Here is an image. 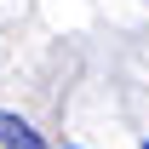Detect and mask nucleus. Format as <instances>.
Listing matches in <instances>:
<instances>
[{
	"label": "nucleus",
	"instance_id": "obj_1",
	"mask_svg": "<svg viewBox=\"0 0 149 149\" xmlns=\"http://www.w3.org/2000/svg\"><path fill=\"white\" fill-rule=\"evenodd\" d=\"M0 149H46V143H40V132L29 126L23 115L0 109Z\"/></svg>",
	"mask_w": 149,
	"mask_h": 149
},
{
	"label": "nucleus",
	"instance_id": "obj_2",
	"mask_svg": "<svg viewBox=\"0 0 149 149\" xmlns=\"http://www.w3.org/2000/svg\"><path fill=\"white\" fill-rule=\"evenodd\" d=\"M143 149H149V143H143Z\"/></svg>",
	"mask_w": 149,
	"mask_h": 149
}]
</instances>
